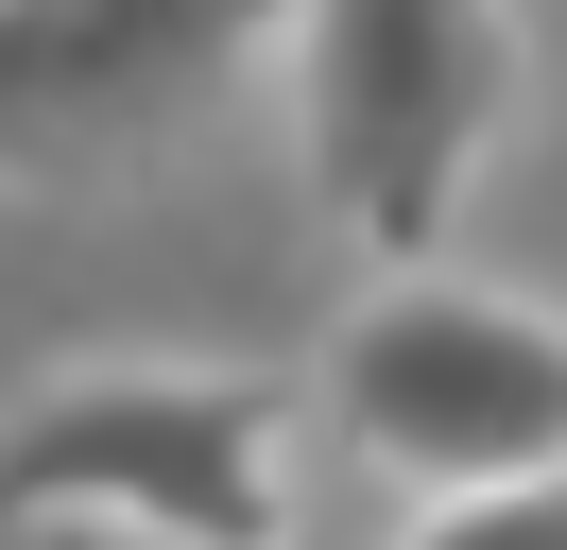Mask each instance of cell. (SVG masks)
<instances>
[{"label": "cell", "mask_w": 567, "mask_h": 550, "mask_svg": "<svg viewBox=\"0 0 567 550\" xmlns=\"http://www.w3.org/2000/svg\"><path fill=\"white\" fill-rule=\"evenodd\" d=\"M0 533L292 550V396L224 361H86L0 430Z\"/></svg>", "instance_id": "obj_1"}, {"label": "cell", "mask_w": 567, "mask_h": 550, "mask_svg": "<svg viewBox=\"0 0 567 550\" xmlns=\"http://www.w3.org/2000/svg\"><path fill=\"white\" fill-rule=\"evenodd\" d=\"M327 412L395 499H464V481H550L567 465V327L482 275H395L327 344Z\"/></svg>", "instance_id": "obj_2"}, {"label": "cell", "mask_w": 567, "mask_h": 550, "mask_svg": "<svg viewBox=\"0 0 567 550\" xmlns=\"http://www.w3.org/2000/svg\"><path fill=\"white\" fill-rule=\"evenodd\" d=\"M310 34V172L379 258H430L516 103V18L498 0H292Z\"/></svg>", "instance_id": "obj_3"}, {"label": "cell", "mask_w": 567, "mask_h": 550, "mask_svg": "<svg viewBox=\"0 0 567 550\" xmlns=\"http://www.w3.org/2000/svg\"><path fill=\"white\" fill-rule=\"evenodd\" d=\"M292 0H0V172H121L207 121Z\"/></svg>", "instance_id": "obj_4"}, {"label": "cell", "mask_w": 567, "mask_h": 550, "mask_svg": "<svg viewBox=\"0 0 567 550\" xmlns=\"http://www.w3.org/2000/svg\"><path fill=\"white\" fill-rule=\"evenodd\" d=\"M395 550H567V481H464V499H413Z\"/></svg>", "instance_id": "obj_5"}]
</instances>
